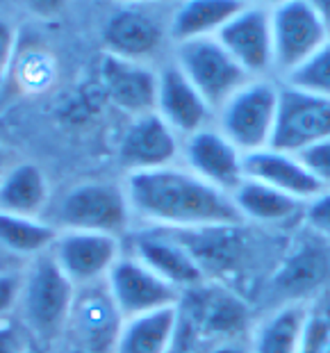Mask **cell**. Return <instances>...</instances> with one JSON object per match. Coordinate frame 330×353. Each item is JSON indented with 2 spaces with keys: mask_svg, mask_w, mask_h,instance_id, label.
Masks as SVG:
<instances>
[{
  "mask_svg": "<svg viewBox=\"0 0 330 353\" xmlns=\"http://www.w3.org/2000/svg\"><path fill=\"white\" fill-rule=\"evenodd\" d=\"M123 190L132 214L160 230L194 232L244 226L230 194L176 164L157 171L127 174Z\"/></svg>",
  "mask_w": 330,
  "mask_h": 353,
  "instance_id": "1",
  "label": "cell"
},
{
  "mask_svg": "<svg viewBox=\"0 0 330 353\" xmlns=\"http://www.w3.org/2000/svg\"><path fill=\"white\" fill-rule=\"evenodd\" d=\"M76 294V285L62 274L50 253L34 258L21 278L19 310L25 328L39 340H55L69 326Z\"/></svg>",
  "mask_w": 330,
  "mask_h": 353,
  "instance_id": "2",
  "label": "cell"
},
{
  "mask_svg": "<svg viewBox=\"0 0 330 353\" xmlns=\"http://www.w3.org/2000/svg\"><path fill=\"white\" fill-rule=\"evenodd\" d=\"M280 89L265 78H253L219 110V130L244 155L271 148L278 119Z\"/></svg>",
  "mask_w": 330,
  "mask_h": 353,
  "instance_id": "3",
  "label": "cell"
},
{
  "mask_svg": "<svg viewBox=\"0 0 330 353\" xmlns=\"http://www.w3.org/2000/svg\"><path fill=\"white\" fill-rule=\"evenodd\" d=\"M132 219L123 187L112 183H82L69 190L55 210L57 230H85L118 237Z\"/></svg>",
  "mask_w": 330,
  "mask_h": 353,
  "instance_id": "4",
  "label": "cell"
},
{
  "mask_svg": "<svg viewBox=\"0 0 330 353\" xmlns=\"http://www.w3.org/2000/svg\"><path fill=\"white\" fill-rule=\"evenodd\" d=\"M176 66L214 112H219L246 82L253 80L216 37L176 43Z\"/></svg>",
  "mask_w": 330,
  "mask_h": 353,
  "instance_id": "5",
  "label": "cell"
},
{
  "mask_svg": "<svg viewBox=\"0 0 330 353\" xmlns=\"http://www.w3.org/2000/svg\"><path fill=\"white\" fill-rule=\"evenodd\" d=\"M274 69L285 78L314 57L330 41V32L314 3L291 0L271 10Z\"/></svg>",
  "mask_w": 330,
  "mask_h": 353,
  "instance_id": "6",
  "label": "cell"
},
{
  "mask_svg": "<svg viewBox=\"0 0 330 353\" xmlns=\"http://www.w3.org/2000/svg\"><path fill=\"white\" fill-rule=\"evenodd\" d=\"M105 288L123 319L178 307L183 299V292H178L134 255L118 258L105 281Z\"/></svg>",
  "mask_w": 330,
  "mask_h": 353,
  "instance_id": "7",
  "label": "cell"
},
{
  "mask_svg": "<svg viewBox=\"0 0 330 353\" xmlns=\"http://www.w3.org/2000/svg\"><path fill=\"white\" fill-rule=\"evenodd\" d=\"M55 265L76 285V290L92 288L107 281L112 267L121 258V244L114 235L85 230H59L50 249Z\"/></svg>",
  "mask_w": 330,
  "mask_h": 353,
  "instance_id": "8",
  "label": "cell"
},
{
  "mask_svg": "<svg viewBox=\"0 0 330 353\" xmlns=\"http://www.w3.org/2000/svg\"><path fill=\"white\" fill-rule=\"evenodd\" d=\"M324 139H330V101L289 85L282 87L271 139L274 151L298 155Z\"/></svg>",
  "mask_w": 330,
  "mask_h": 353,
  "instance_id": "9",
  "label": "cell"
},
{
  "mask_svg": "<svg viewBox=\"0 0 330 353\" xmlns=\"http://www.w3.org/2000/svg\"><path fill=\"white\" fill-rule=\"evenodd\" d=\"M178 310L192 321L200 337L216 340V344L237 340L249 324L246 303L221 285L203 283L200 288L185 292Z\"/></svg>",
  "mask_w": 330,
  "mask_h": 353,
  "instance_id": "10",
  "label": "cell"
},
{
  "mask_svg": "<svg viewBox=\"0 0 330 353\" xmlns=\"http://www.w3.org/2000/svg\"><path fill=\"white\" fill-rule=\"evenodd\" d=\"M216 39L251 78H262L274 69L271 10L244 5L219 32Z\"/></svg>",
  "mask_w": 330,
  "mask_h": 353,
  "instance_id": "11",
  "label": "cell"
},
{
  "mask_svg": "<svg viewBox=\"0 0 330 353\" xmlns=\"http://www.w3.org/2000/svg\"><path fill=\"white\" fill-rule=\"evenodd\" d=\"M180 157L185 162V169L226 194L235 192L244 180V153L219 128L207 125L183 139Z\"/></svg>",
  "mask_w": 330,
  "mask_h": 353,
  "instance_id": "12",
  "label": "cell"
},
{
  "mask_svg": "<svg viewBox=\"0 0 330 353\" xmlns=\"http://www.w3.org/2000/svg\"><path fill=\"white\" fill-rule=\"evenodd\" d=\"M123 321L105 283H99L78 290L66 330L73 335L76 349L85 353H112Z\"/></svg>",
  "mask_w": 330,
  "mask_h": 353,
  "instance_id": "13",
  "label": "cell"
},
{
  "mask_svg": "<svg viewBox=\"0 0 330 353\" xmlns=\"http://www.w3.org/2000/svg\"><path fill=\"white\" fill-rule=\"evenodd\" d=\"M180 151H183V139L157 112H151L132 119V123L127 125L118 146V160L127 174H141V171L174 167Z\"/></svg>",
  "mask_w": 330,
  "mask_h": 353,
  "instance_id": "14",
  "label": "cell"
},
{
  "mask_svg": "<svg viewBox=\"0 0 330 353\" xmlns=\"http://www.w3.org/2000/svg\"><path fill=\"white\" fill-rule=\"evenodd\" d=\"M132 255L183 294L194 288H200L207 278L194 253L171 230L155 228L139 232L134 237Z\"/></svg>",
  "mask_w": 330,
  "mask_h": 353,
  "instance_id": "15",
  "label": "cell"
},
{
  "mask_svg": "<svg viewBox=\"0 0 330 353\" xmlns=\"http://www.w3.org/2000/svg\"><path fill=\"white\" fill-rule=\"evenodd\" d=\"M99 80L103 94L134 119L155 112L160 73L148 69L144 62H130L105 52L99 66Z\"/></svg>",
  "mask_w": 330,
  "mask_h": 353,
  "instance_id": "16",
  "label": "cell"
},
{
  "mask_svg": "<svg viewBox=\"0 0 330 353\" xmlns=\"http://www.w3.org/2000/svg\"><path fill=\"white\" fill-rule=\"evenodd\" d=\"M155 112L174 128L180 139H187L194 132L207 128L214 110L198 94V89L185 78V73L176 64H171L160 71Z\"/></svg>",
  "mask_w": 330,
  "mask_h": 353,
  "instance_id": "17",
  "label": "cell"
},
{
  "mask_svg": "<svg viewBox=\"0 0 330 353\" xmlns=\"http://www.w3.org/2000/svg\"><path fill=\"white\" fill-rule=\"evenodd\" d=\"M244 178L258 180V183L274 187L287 196L298 201H312L324 194L326 187L303 167L296 155L265 148L260 153L244 155Z\"/></svg>",
  "mask_w": 330,
  "mask_h": 353,
  "instance_id": "18",
  "label": "cell"
},
{
  "mask_svg": "<svg viewBox=\"0 0 330 353\" xmlns=\"http://www.w3.org/2000/svg\"><path fill=\"white\" fill-rule=\"evenodd\" d=\"M103 41L107 55L130 59V62H144L160 48L162 28L151 14L141 10H118L105 26Z\"/></svg>",
  "mask_w": 330,
  "mask_h": 353,
  "instance_id": "19",
  "label": "cell"
},
{
  "mask_svg": "<svg viewBox=\"0 0 330 353\" xmlns=\"http://www.w3.org/2000/svg\"><path fill=\"white\" fill-rule=\"evenodd\" d=\"M230 196L235 201L244 223L253 221L260 226H285V223L294 221L296 216L305 214L303 201L287 196V194L251 178H244Z\"/></svg>",
  "mask_w": 330,
  "mask_h": 353,
  "instance_id": "20",
  "label": "cell"
},
{
  "mask_svg": "<svg viewBox=\"0 0 330 353\" xmlns=\"http://www.w3.org/2000/svg\"><path fill=\"white\" fill-rule=\"evenodd\" d=\"M48 180L37 164H14L0 180V214L39 219L48 205Z\"/></svg>",
  "mask_w": 330,
  "mask_h": 353,
  "instance_id": "21",
  "label": "cell"
},
{
  "mask_svg": "<svg viewBox=\"0 0 330 353\" xmlns=\"http://www.w3.org/2000/svg\"><path fill=\"white\" fill-rule=\"evenodd\" d=\"M178 328V307L125 319L112 353H169Z\"/></svg>",
  "mask_w": 330,
  "mask_h": 353,
  "instance_id": "22",
  "label": "cell"
},
{
  "mask_svg": "<svg viewBox=\"0 0 330 353\" xmlns=\"http://www.w3.org/2000/svg\"><path fill=\"white\" fill-rule=\"evenodd\" d=\"M242 7L244 5L235 3V0H192V3H185L174 14L171 34H174L176 43L216 37V32H219Z\"/></svg>",
  "mask_w": 330,
  "mask_h": 353,
  "instance_id": "23",
  "label": "cell"
},
{
  "mask_svg": "<svg viewBox=\"0 0 330 353\" xmlns=\"http://www.w3.org/2000/svg\"><path fill=\"white\" fill-rule=\"evenodd\" d=\"M307 326L303 303H285L255 330L253 353H301Z\"/></svg>",
  "mask_w": 330,
  "mask_h": 353,
  "instance_id": "24",
  "label": "cell"
},
{
  "mask_svg": "<svg viewBox=\"0 0 330 353\" xmlns=\"http://www.w3.org/2000/svg\"><path fill=\"white\" fill-rule=\"evenodd\" d=\"M328 274V258L317 246H303L291 258L282 262L276 274V290L291 299V303H301V296L310 294L324 283Z\"/></svg>",
  "mask_w": 330,
  "mask_h": 353,
  "instance_id": "25",
  "label": "cell"
},
{
  "mask_svg": "<svg viewBox=\"0 0 330 353\" xmlns=\"http://www.w3.org/2000/svg\"><path fill=\"white\" fill-rule=\"evenodd\" d=\"M57 232L59 230L52 223H43L41 219L0 214V244L17 255L34 260L50 253Z\"/></svg>",
  "mask_w": 330,
  "mask_h": 353,
  "instance_id": "26",
  "label": "cell"
},
{
  "mask_svg": "<svg viewBox=\"0 0 330 353\" xmlns=\"http://www.w3.org/2000/svg\"><path fill=\"white\" fill-rule=\"evenodd\" d=\"M287 85L330 101V41L317 55L307 59L301 69L289 73Z\"/></svg>",
  "mask_w": 330,
  "mask_h": 353,
  "instance_id": "27",
  "label": "cell"
},
{
  "mask_svg": "<svg viewBox=\"0 0 330 353\" xmlns=\"http://www.w3.org/2000/svg\"><path fill=\"white\" fill-rule=\"evenodd\" d=\"M303 162V167L319 180L321 185H330V139L319 141L310 148H305L303 153L296 155Z\"/></svg>",
  "mask_w": 330,
  "mask_h": 353,
  "instance_id": "28",
  "label": "cell"
},
{
  "mask_svg": "<svg viewBox=\"0 0 330 353\" xmlns=\"http://www.w3.org/2000/svg\"><path fill=\"white\" fill-rule=\"evenodd\" d=\"M30 330L7 319H0V353H30Z\"/></svg>",
  "mask_w": 330,
  "mask_h": 353,
  "instance_id": "29",
  "label": "cell"
},
{
  "mask_svg": "<svg viewBox=\"0 0 330 353\" xmlns=\"http://www.w3.org/2000/svg\"><path fill=\"white\" fill-rule=\"evenodd\" d=\"M14 50H17V30L10 21L0 17V87L12 71Z\"/></svg>",
  "mask_w": 330,
  "mask_h": 353,
  "instance_id": "30",
  "label": "cell"
},
{
  "mask_svg": "<svg viewBox=\"0 0 330 353\" xmlns=\"http://www.w3.org/2000/svg\"><path fill=\"white\" fill-rule=\"evenodd\" d=\"M305 219L317 232L330 237V192L319 194L317 199H312L307 203Z\"/></svg>",
  "mask_w": 330,
  "mask_h": 353,
  "instance_id": "31",
  "label": "cell"
},
{
  "mask_svg": "<svg viewBox=\"0 0 330 353\" xmlns=\"http://www.w3.org/2000/svg\"><path fill=\"white\" fill-rule=\"evenodd\" d=\"M21 278L12 274H0V319H7L14 305H19Z\"/></svg>",
  "mask_w": 330,
  "mask_h": 353,
  "instance_id": "32",
  "label": "cell"
},
{
  "mask_svg": "<svg viewBox=\"0 0 330 353\" xmlns=\"http://www.w3.org/2000/svg\"><path fill=\"white\" fill-rule=\"evenodd\" d=\"M209 353H253L251 349H246L244 344H239L237 340H230V342H219L214 344L212 351Z\"/></svg>",
  "mask_w": 330,
  "mask_h": 353,
  "instance_id": "33",
  "label": "cell"
},
{
  "mask_svg": "<svg viewBox=\"0 0 330 353\" xmlns=\"http://www.w3.org/2000/svg\"><path fill=\"white\" fill-rule=\"evenodd\" d=\"M314 5H317L321 19H324V23H326L328 32H330V3H314Z\"/></svg>",
  "mask_w": 330,
  "mask_h": 353,
  "instance_id": "34",
  "label": "cell"
},
{
  "mask_svg": "<svg viewBox=\"0 0 330 353\" xmlns=\"http://www.w3.org/2000/svg\"><path fill=\"white\" fill-rule=\"evenodd\" d=\"M7 174V167H5V153L3 148H0V180H3V176Z\"/></svg>",
  "mask_w": 330,
  "mask_h": 353,
  "instance_id": "35",
  "label": "cell"
},
{
  "mask_svg": "<svg viewBox=\"0 0 330 353\" xmlns=\"http://www.w3.org/2000/svg\"><path fill=\"white\" fill-rule=\"evenodd\" d=\"M71 353H85V351H80V349H73Z\"/></svg>",
  "mask_w": 330,
  "mask_h": 353,
  "instance_id": "36",
  "label": "cell"
}]
</instances>
